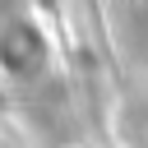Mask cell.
<instances>
[{
  "mask_svg": "<svg viewBox=\"0 0 148 148\" xmlns=\"http://www.w3.org/2000/svg\"><path fill=\"white\" fill-rule=\"evenodd\" d=\"M116 134L125 148H148V92H130L116 111Z\"/></svg>",
  "mask_w": 148,
  "mask_h": 148,
  "instance_id": "2",
  "label": "cell"
},
{
  "mask_svg": "<svg viewBox=\"0 0 148 148\" xmlns=\"http://www.w3.org/2000/svg\"><path fill=\"white\" fill-rule=\"evenodd\" d=\"M46 60H51V42L32 18L14 14V18L0 23V74L5 79L28 83V79H37L46 69Z\"/></svg>",
  "mask_w": 148,
  "mask_h": 148,
  "instance_id": "1",
  "label": "cell"
}]
</instances>
